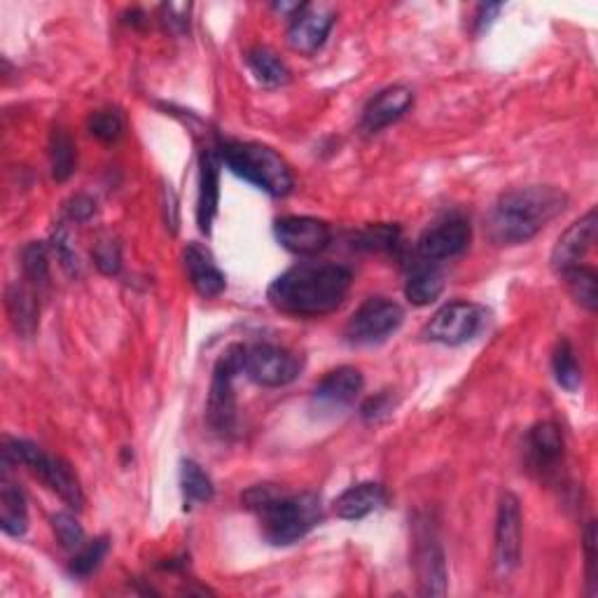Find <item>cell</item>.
Returning a JSON list of instances; mask_svg holds the SVG:
<instances>
[{"label": "cell", "instance_id": "3", "mask_svg": "<svg viewBox=\"0 0 598 598\" xmlns=\"http://www.w3.org/2000/svg\"><path fill=\"white\" fill-rule=\"evenodd\" d=\"M243 505L257 515L262 536L276 548H288L307 538L325 517L315 494H286L274 484H257L245 491Z\"/></svg>", "mask_w": 598, "mask_h": 598}, {"label": "cell", "instance_id": "12", "mask_svg": "<svg viewBox=\"0 0 598 598\" xmlns=\"http://www.w3.org/2000/svg\"><path fill=\"white\" fill-rule=\"evenodd\" d=\"M334 22H337V12L330 5L302 3L290 16L288 45L299 55L311 57L325 45Z\"/></svg>", "mask_w": 598, "mask_h": 598}, {"label": "cell", "instance_id": "21", "mask_svg": "<svg viewBox=\"0 0 598 598\" xmlns=\"http://www.w3.org/2000/svg\"><path fill=\"white\" fill-rule=\"evenodd\" d=\"M529 456L536 470L552 472L564 459V435L552 421L536 424L529 433Z\"/></svg>", "mask_w": 598, "mask_h": 598}, {"label": "cell", "instance_id": "26", "mask_svg": "<svg viewBox=\"0 0 598 598\" xmlns=\"http://www.w3.org/2000/svg\"><path fill=\"white\" fill-rule=\"evenodd\" d=\"M552 372L556 383L568 393H575L579 389V383H583V369L577 365L575 350L568 340H561L556 344L552 354Z\"/></svg>", "mask_w": 598, "mask_h": 598}, {"label": "cell", "instance_id": "19", "mask_svg": "<svg viewBox=\"0 0 598 598\" xmlns=\"http://www.w3.org/2000/svg\"><path fill=\"white\" fill-rule=\"evenodd\" d=\"M183 267L189 278L192 288H195L204 299H214L225 292L227 278L216 265V257L202 243H187L183 251Z\"/></svg>", "mask_w": 598, "mask_h": 598}, {"label": "cell", "instance_id": "15", "mask_svg": "<svg viewBox=\"0 0 598 598\" xmlns=\"http://www.w3.org/2000/svg\"><path fill=\"white\" fill-rule=\"evenodd\" d=\"M470 239H472L470 222H465L463 218H449L421 234L416 243V253L421 260L428 262L449 260L461 255L470 245Z\"/></svg>", "mask_w": 598, "mask_h": 598}, {"label": "cell", "instance_id": "4", "mask_svg": "<svg viewBox=\"0 0 598 598\" xmlns=\"http://www.w3.org/2000/svg\"><path fill=\"white\" fill-rule=\"evenodd\" d=\"M220 157L234 175L267 192L269 197H288L292 192L295 181L286 160L267 146L230 140L220 146Z\"/></svg>", "mask_w": 598, "mask_h": 598}, {"label": "cell", "instance_id": "36", "mask_svg": "<svg viewBox=\"0 0 598 598\" xmlns=\"http://www.w3.org/2000/svg\"><path fill=\"white\" fill-rule=\"evenodd\" d=\"M393 412V400L381 393L377 398H369L365 404H363V418L367 421V424H377V421L386 418Z\"/></svg>", "mask_w": 598, "mask_h": 598}, {"label": "cell", "instance_id": "39", "mask_svg": "<svg viewBox=\"0 0 598 598\" xmlns=\"http://www.w3.org/2000/svg\"><path fill=\"white\" fill-rule=\"evenodd\" d=\"M503 10V5H480L478 10V20H474V24H478V31H484L491 26V22H494V16Z\"/></svg>", "mask_w": 598, "mask_h": 598}, {"label": "cell", "instance_id": "32", "mask_svg": "<svg viewBox=\"0 0 598 598\" xmlns=\"http://www.w3.org/2000/svg\"><path fill=\"white\" fill-rule=\"evenodd\" d=\"M51 526H55V533L66 550L78 552L84 544V531L73 515L59 513V515L51 517Z\"/></svg>", "mask_w": 598, "mask_h": 598}, {"label": "cell", "instance_id": "16", "mask_svg": "<svg viewBox=\"0 0 598 598\" xmlns=\"http://www.w3.org/2000/svg\"><path fill=\"white\" fill-rule=\"evenodd\" d=\"M596 230H598V216H596V208H591L587 216L573 222L568 230L559 237L552 251V269L556 274H566L568 269L583 265L585 255L594 249L596 243Z\"/></svg>", "mask_w": 598, "mask_h": 598}, {"label": "cell", "instance_id": "11", "mask_svg": "<svg viewBox=\"0 0 598 598\" xmlns=\"http://www.w3.org/2000/svg\"><path fill=\"white\" fill-rule=\"evenodd\" d=\"M521 561V503L515 494H503L496 515L494 566L498 577H509Z\"/></svg>", "mask_w": 598, "mask_h": 598}, {"label": "cell", "instance_id": "23", "mask_svg": "<svg viewBox=\"0 0 598 598\" xmlns=\"http://www.w3.org/2000/svg\"><path fill=\"white\" fill-rule=\"evenodd\" d=\"M35 286L26 284H12L5 295V304H8V315L10 323L16 330V334H22L24 340H31L35 330H38V295L33 290Z\"/></svg>", "mask_w": 598, "mask_h": 598}, {"label": "cell", "instance_id": "8", "mask_svg": "<svg viewBox=\"0 0 598 598\" xmlns=\"http://www.w3.org/2000/svg\"><path fill=\"white\" fill-rule=\"evenodd\" d=\"M404 323V311L393 299L372 297L350 315L344 337L350 346H375L383 344Z\"/></svg>", "mask_w": 598, "mask_h": 598}, {"label": "cell", "instance_id": "35", "mask_svg": "<svg viewBox=\"0 0 598 598\" xmlns=\"http://www.w3.org/2000/svg\"><path fill=\"white\" fill-rule=\"evenodd\" d=\"M94 260H96V267L103 272V274H117L119 272V265H122V260H119V249L113 243V241H105L101 243L96 253H94Z\"/></svg>", "mask_w": 598, "mask_h": 598}, {"label": "cell", "instance_id": "25", "mask_svg": "<svg viewBox=\"0 0 598 598\" xmlns=\"http://www.w3.org/2000/svg\"><path fill=\"white\" fill-rule=\"evenodd\" d=\"M245 61H249L255 80L265 87H280L290 80V70L284 64V59H278L267 47H253L249 55H245Z\"/></svg>", "mask_w": 598, "mask_h": 598}, {"label": "cell", "instance_id": "22", "mask_svg": "<svg viewBox=\"0 0 598 598\" xmlns=\"http://www.w3.org/2000/svg\"><path fill=\"white\" fill-rule=\"evenodd\" d=\"M445 290V272L437 267V262L421 260L414 262V267L407 274L404 284V295H407L414 307H428Z\"/></svg>", "mask_w": 598, "mask_h": 598}, {"label": "cell", "instance_id": "7", "mask_svg": "<svg viewBox=\"0 0 598 598\" xmlns=\"http://www.w3.org/2000/svg\"><path fill=\"white\" fill-rule=\"evenodd\" d=\"M486 321L488 313L484 307L468 302V299H456L433 315L421 337L442 346H463L478 337Z\"/></svg>", "mask_w": 598, "mask_h": 598}, {"label": "cell", "instance_id": "14", "mask_svg": "<svg viewBox=\"0 0 598 598\" xmlns=\"http://www.w3.org/2000/svg\"><path fill=\"white\" fill-rule=\"evenodd\" d=\"M274 234L276 241L295 255H319L332 241L330 225L309 216L278 218L274 222Z\"/></svg>", "mask_w": 598, "mask_h": 598}, {"label": "cell", "instance_id": "13", "mask_svg": "<svg viewBox=\"0 0 598 598\" xmlns=\"http://www.w3.org/2000/svg\"><path fill=\"white\" fill-rule=\"evenodd\" d=\"M365 379L356 367H337L327 372L311 393V407L319 414H340L363 393Z\"/></svg>", "mask_w": 598, "mask_h": 598}, {"label": "cell", "instance_id": "5", "mask_svg": "<svg viewBox=\"0 0 598 598\" xmlns=\"http://www.w3.org/2000/svg\"><path fill=\"white\" fill-rule=\"evenodd\" d=\"M10 463L26 465L35 478H41L70 509H82L84 505L82 486L76 478L73 468H70L64 459L45 453L41 447L26 442V439H5L3 465H10Z\"/></svg>", "mask_w": 598, "mask_h": 598}, {"label": "cell", "instance_id": "38", "mask_svg": "<svg viewBox=\"0 0 598 598\" xmlns=\"http://www.w3.org/2000/svg\"><path fill=\"white\" fill-rule=\"evenodd\" d=\"M66 210H68L70 220L84 222V220H90L94 216V199H90L87 195H78V197H73L68 202Z\"/></svg>", "mask_w": 598, "mask_h": 598}, {"label": "cell", "instance_id": "31", "mask_svg": "<svg viewBox=\"0 0 598 598\" xmlns=\"http://www.w3.org/2000/svg\"><path fill=\"white\" fill-rule=\"evenodd\" d=\"M22 267L24 276L28 278L31 286H47L49 280V253L45 243H28L22 253Z\"/></svg>", "mask_w": 598, "mask_h": 598}, {"label": "cell", "instance_id": "29", "mask_svg": "<svg viewBox=\"0 0 598 598\" xmlns=\"http://www.w3.org/2000/svg\"><path fill=\"white\" fill-rule=\"evenodd\" d=\"M49 162L55 181L64 183L76 171V143L64 129H57L49 140Z\"/></svg>", "mask_w": 598, "mask_h": 598}, {"label": "cell", "instance_id": "24", "mask_svg": "<svg viewBox=\"0 0 598 598\" xmlns=\"http://www.w3.org/2000/svg\"><path fill=\"white\" fill-rule=\"evenodd\" d=\"M0 529L12 538H22L28 529V507L22 488L12 484L5 474L0 480Z\"/></svg>", "mask_w": 598, "mask_h": 598}, {"label": "cell", "instance_id": "1", "mask_svg": "<svg viewBox=\"0 0 598 598\" xmlns=\"http://www.w3.org/2000/svg\"><path fill=\"white\" fill-rule=\"evenodd\" d=\"M354 276L330 262H299L280 274L267 290L269 304L295 319H319L344 304Z\"/></svg>", "mask_w": 598, "mask_h": 598}, {"label": "cell", "instance_id": "33", "mask_svg": "<svg viewBox=\"0 0 598 598\" xmlns=\"http://www.w3.org/2000/svg\"><path fill=\"white\" fill-rule=\"evenodd\" d=\"M122 129H125V122H122V115L117 111H99L90 117V131L96 136L103 143H113L122 136Z\"/></svg>", "mask_w": 598, "mask_h": 598}, {"label": "cell", "instance_id": "9", "mask_svg": "<svg viewBox=\"0 0 598 598\" xmlns=\"http://www.w3.org/2000/svg\"><path fill=\"white\" fill-rule=\"evenodd\" d=\"M243 372L265 389H284L302 372V360L276 344L243 346Z\"/></svg>", "mask_w": 598, "mask_h": 598}, {"label": "cell", "instance_id": "27", "mask_svg": "<svg viewBox=\"0 0 598 598\" xmlns=\"http://www.w3.org/2000/svg\"><path fill=\"white\" fill-rule=\"evenodd\" d=\"M181 486H183V496L185 503H210L216 496V486L210 482L208 472L195 463V461H183L181 468Z\"/></svg>", "mask_w": 598, "mask_h": 598}, {"label": "cell", "instance_id": "28", "mask_svg": "<svg viewBox=\"0 0 598 598\" xmlns=\"http://www.w3.org/2000/svg\"><path fill=\"white\" fill-rule=\"evenodd\" d=\"M561 276L566 278L568 290H571L575 302L579 307H585L587 311H596V307H598V276H596V272L591 267L577 265Z\"/></svg>", "mask_w": 598, "mask_h": 598}, {"label": "cell", "instance_id": "30", "mask_svg": "<svg viewBox=\"0 0 598 598\" xmlns=\"http://www.w3.org/2000/svg\"><path fill=\"white\" fill-rule=\"evenodd\" d=\"M108 550H111V540L105 536L84 542L76 552L73 561H70V568H68L70 575L90 577L101 566V561L105 559V554H108Z\"/></svg>", "mask_w": 598, "mask_h": 598}, {"label": "cell", "instance_id": "2", "mask_svg": "<svg viewBox=\"0 0 598 598\" xmlns=\"http://www.w3.org/2000/svg\"><path fill=\"white\" fill-rule=\"evenodd\" d=\"M566 206L568 197L552 185L505 192L488 216V237L501 245L526 243L564 214Z\"/></svg>", "mask_w": 598, "mask_h": 598}, {"label": "cell", "instance_id": "37", "mask_svg": "<svg viewBox=\"0 0 598 598\" xmlns=\"http://www.w3.org/2000/svg\"><path fill=\"white\" fill-rule=\"evenodd\" d=\"M585 556H587V583L589 596L596 594V524L589 521L585 531Z\"/></svg>", "mask_w": 598, "mask_h": 598}, {"label": "cell", "instance_id": "17", "mask_svg": "<svg viewBox=\"0 0 598 598\" xmlns=\"http://www.w3.org/2000/svg\"><path fill=\"white\" fill-rule=\"evenodd\" d=\"M414 105V92L404 84L386 87L377 96L369 99L363 111L360 127L365 134H379L381 129L395 125Z\"/></svg>", "mask_w": 598, "mask_h": 598}, {"label": "cell", "instance_id": "34", "mask_svg": "<svg viewBox=\"0 0 598 598\" xmlns=\"http://www.w3.org/2000/svg\"><path fill=\"white\" fill-rule=\"evenodd\" d=\"M398 227H391V225H375V227H367V230L360 234V243L363 249H369V251H391L393 245L398 243Z\"/></svg>", "mask_w": 598, "mask_h": 598}, {"label": "cell", "instance_id": "6", "mask_svg": "<svg viewBox=\"0 0 598 598\" xmlns=\"http://www.w3.org/2000/svg\"><path fill=\"white\" fill-rule=\"evenodd\" d=\"M243 372V346H230L220 356L210 381L206 421L210 430L227 439L237 433V393L234 379Z\"/></svg>", "mask_w": 598, "mask_h": 598}, {"label": "cell", "instance_id": "20", "mask_svg": "<svg viewBox=\"0 0 598 598\" xmlns=\"http://www.w3.org/2000/svg\"><path fill=\"white\" fill-rule=\"evenodd\" d=\"M386 505V491L377 482H363L346 488L344 494L334 501L332 509L334 515L346 521H360L377 513L379 507Z\"/></svg>", "mask_w": 598, "mask_h": 598}, {"label": "cell", "instance_id": "18", "mask_svg": "<svg viewBox=\"0 0 598 598\" xmlns=\"http://www.w3.org/2000/svg\"><path fill=\"white\" fill-rule=\"evenodd\" d=\"M220 150L206 148L199 160V199H197V225L204 234L214 230V220L218 216L220 204Z\"/></svg>", "mask_w": 598, "mask_h": 598}, {"label": "cell", "instance_id": "10", "mask_svg": "<svg viewBox=\"0 0 598 598\" xmlns=\"http://www.w3.org/2000/svg\"><path fill=\"white\" fill-rule=\"evenodd\" d=\"M414 573L421 596L447 594V559L430 519H416L414 524Z\"/></svg>", "mask_w": 598, "mask_h": 598}]
</instances>
